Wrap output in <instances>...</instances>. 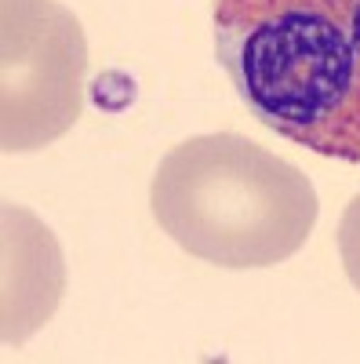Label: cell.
<instances>
[{"label": "cell", "instance_id": "cell-4", "mask_svg": "<svg viewBox=\"0 0 360 364\" xmlns=\"http://www.w3.org/2000/svg\"><path fill=\"white\" fill-rule=\"evenodd\" d=\"M66 288L62 252L26 208L4 204V343L18 346L48 324Z\"/></svg>", "mask_w": 360, "mask_h": 364}, {"label": "cell", "instance_id": "cell-5", "mask_svg": "<svg viewBox=\"0 0 360 364\" xmlns=\"http://www.w3.org/2000/svg\"><path fill=\"white\" fill-rule=\"evenodd\" d=\"M339 255H342L349 284L360 291V193L342 211V223H339Z\"/></svg>", "mask_w": 360, "mask_h": 364}, {"label": "cell", "instance_id": "cell-3", "mask_svg": "<svg viewBox=\"0 0 360 364\" xmlns=\"http://www.w3.org/2000/svg\"><path fill=\"white\" fill-rule=\"evenodd\" d=\"M0 26V146L4 154L44 149L84 113V29L55 0H4Z\"/></svg>", "mask_w": 360, "mask_h": 364}, {"label": "cell", "instance_id": "cell-2", "mask_svg": "<svg viewBox=\"0 0 360 364\" xmlns=\"http://www.w3.org/2000/svg\"><path fill=\"white\" fill-rule=\"evenodd\" d=\"M149 208L186 255L222 269L288 262L317 226L313 182L233 132L171 146L149 182Z\"/></svg>", "mask_w": 360, "mask_h": 364}, {"label": "cell", "instance_id": "cell-1", "mask_svg": "<svg viewBox=\"0 0 360 364\" xmlns=\"http://www.w3.org/2000/svg\"><path fill=\"white\" fill-rule=\"evenodd\" d=\"M215 55L262 128L360 164V0H215Z\"/></svg>", "mask_w": 360, "mask_h": 364}]
</instances>
